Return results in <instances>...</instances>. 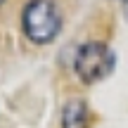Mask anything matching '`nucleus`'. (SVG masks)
<instances>
[{
  "mask_svg": "<svg viewBox=\"0 0 128 128\" xmlns=\"http://www.w3.org/2000/svg\"><path fill=\"white\" fill-rule=\"evenodd\" d=\"M22 22H24L26 38L38 45L52 43L62 28V17L50 0H31L24 10Z\"/></svg>",
  "mask_w": 128,
  "mask_h": 128,
  "instance_id": "obj_1",
  "label": "nucleus"
},
{
  "mask_svg": "<svg viewBox=\"0 0 128 128\" xmlns=\"http://www.w3.org/2000/svg\"><path fill=\"white\" fill-rule=\"evenodd\" d=\"M114 64H116V55L112 52V48L92 40L78 48L74 69L83 83H100L102 78H107L114 71Z\"/></svg>",
  "mask_w": 128,
  "mask_h": 128,
  "instance_id": "obj_2",
  "label": "nucleus"
},
{
  "mask_svg": "<svg viewBox=\"0 0 128 128\" xmlns=\"http://www.w3.org/2000/svg\"><path fill=\"white\" fill-rule=\"evenodd\" d=\"M90 112L83 100H71L62 109V128H88Z\"/></svg>",
  "mask_w": 128,
  "mask_h": 128,
  "instance_id": "obj_3",
  "label": "nucleus"
},
{
  "mask_svg": "<svg viewBox=\"0 0 128 128\" xmlns=\"http://www.w3.org/2000/svg\"><path fill=\"white\" fill-rule=\"evenodd\" d=\"M126 14H128V0H126Z\"/></svg>",
  "mask_w": 128,
  "mask_h": 128,
  "instance_id": "obj_4",
  "label": "nucleus"
},
{
  "mask_svg": "<svg viewBox=\"0 0 128 128\" xmlns=\"http://www.w3.org/2000/svg\"><path fill=\"white\" fill-rule=\"evenodd\" d=\"M2 2H5V0H0V5H2Z\"/></svg>",
  "mask_w": 128,
  "mask_h": 128,
  "instance_id": "obj_5",
  "label": "nucleus"
}]
</instances>
